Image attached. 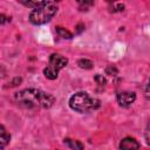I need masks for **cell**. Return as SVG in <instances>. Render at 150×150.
I'll use <instances>...</instances> for the list:
<instances>
[{
  "label": "cell",
  "mask_w": 150,
  "mask_h": 150,
  "mask_svg": "<svg viewBox=\"0 0 150 150\" xmlns=\"http://www.w3.org/2000/svg\"><path fill=\"white\" fill-rule=\"evenodd\" d=\"M144 136H145V141H146V143L150 145V123L148 124V128H146V130H145Z\"/></svg>",
  "instance_id": "cell-14"
},
{
  "label": "cell",
  "mask_w": 150,
  "mask_h": 150,
  "mask_svg": "<svg viewBox=\"0 0 150 150\" xmlns=\"http://www.w3.org/2000/svg\"><path fill=\"white\" fill-rule=\"evenodd\" d=\"M77 66H79L80 68H82V69H91L94 64H93V62H91L90 60H87V59H81V60H79Z\"/></svg>",
  "instance_id": "cell-11"
},
{
  "label": "cell",
  "mask_w": 150,
  "mask_h": 150,
  "mask_svg": "<svg viewBox=\"0 0 150 150\" xmlns=\"http://www.w3.org/2000/svg\"><path fill=\"white\" fill-rule=\"evenodd\" d=\"M64 143L71 149V150H83V144L80 141H74L70 138H66Z\"/></svg>",
  "instance_id": "cell-8"
},
{
  "label": "cell",
  "mask_w": 150,
  "mask_h": 150,
  "mask_svg": "<svg viewBox=\"0 0 150 150\" xmlns=\"http://www.w3.org/2000/svg\"><path fill=\"white\" fill-rule=\"evenodd\" d=\"M21 82V79L20 77H15L14 80H13V82H12V86H16V84H19Z\"/></svg>",
  "instance_id": "cell-16"
},
{
  "label": "cell",
  "mask_w": 150,
  "mask_h": 150,
  "mask_svg": "<svg viewBox=\"0 0 150 150\" xmlns=\"http://www.w3.org/2000/svg\"><path fill=\"white\" fill-rule=\"evenodd\" d=\"M136 100V94L134 91H121L117 94V102L122 107H129Z\"/></svg>",
  "instance_id": "cell-5"
},
{
  "label": "cell",
  "mask_w": 150,
  "mask_h": 150,
  "mask_svg": "<svg viewBox=\"0 0 150 150\" xmlns=\"http://www.w3.org/2000/svg\"><path fill=\"white\" fill-rule=\"evenodd\" d=\"M0 19H1V20H0V21H1V25H4V23L6 22V16H5V14H1V15H0Z\"/></svg>",
  "instance_id": "cell-17"
},
{
  "label": "cell",
  "mask_w": 150,
  "mask_h": 150,
  "mask_svg": "<svg viewBox=\"0 0 150 150\" xmlns=\"http://www.w3.org/2000/svg\"><path fill=\"white\" fill-rule=\"evenodd\" d=\"M105 73H107V75H109V76H115V75L118 73V70H117V68H116L115 66H108V67L105 68Z\"/></svg>",
  "instance_id": "cell-12"
},
{
  "label": "cell",
  "mask_w": 150,
  "mask_h": 150,
  "mask_svg": "<svg viewBox=\"0 0 150 150\" xmlns=\"http://www.w3.org/2000/svg\"><path fill=\"white\" fill-rule=\"evenodd\" d=\"M148 89L150 90V80H149V83H148Z\"/></svg>",
  "instance_id": "cell-18"
},
{
  "label": "cell",
  "mask_w": 150,
  "mask_h": 150,
  "mask_svg": "<svg viewBox=\"0 0 150 150\" xmlns=\"http://www.w3.org/2000/svg\"><path fill=\"white\" fill-rule=\"evenodd\" d=\"M9 139H11L9 134H7L5 127L1 125V127H0V143H1L0 146H1V149H4V148L7 145V143L9 142Z\"/></svg>",
  "instance_id": "cell-7"
},
{
  "label": "cell",
  "mask_w": 150,
  "mask_h": 150,
  "mask_svg": "<svg viewBox=\"0 0 150 150\" xmlns=\"http://www.w3.org/2000/svg\"><path fill=\"white\" fill-rule=\"evenodd\" d=\"M20 2L27 7H32L35 9V8H39V7H42L43 5H46L47 1H23V0H20Z\"/></svg>",
  "instance_id": "cell-9"
},
{
  "label": "cell",
  "mask_w": 150,
  "mask_h": 150,
  "mask_svg": "<svg viewBox=\"0 0 150 150\" xmlns=\"http://www.w3.org/2000/svg\"><path fill=\"white\" fill-rule=\"evenodd\" d=\"M120 149L121 150H138L139 149V143L135 138L125 137L121 141Z\"/></svg>",
  "instance_id": "cell-6"
},
{
  "label": "cell",
  "mask_w": 150,
  "mask_h": 150,
  "mask_svg": "<svg viewBox=\"0 0 150 150\" xmlns=\"http://www.w3.org/2000/svg\"><path fill=\"white\" fill-rule=\"evenodd\" d=\"M100 105V100L90 96L86 91H79L74 94L69 100V107L77 112H90L98 109Z\"/></svg>",
  "instance_id": "cell-2"
},
{
  "label": "cell",
  "mask_w": 150,
  "mask_h": 150,
  "mask_svg": "<svg viewBox=\"0 0 150 150\" xmlns=\"http://www.w3.org/2000/svg\"><path fill=\"white\" fill-rule=\"evenodd\" d=\"M68 63V60L60 54H52L49 57L48 66L43 69V74L48 80H55L59 75V71L64 68Z\"/></svg>",
  "instance_id": "cell-4"
},
{
  "label": "cell",
  "mask_w": 150,
  "mask_h": 150,
  "mask_svg": "<svg viewBox=\"0 0 150 150\" xmlns=\"http://www.w3.org/2000/svg\"><path fill=\"white\" fill-rule=\"evenodd\" d=\"M83 29H84V25L83 23H79L76 26V33H81Z\"/></svg>",
  "instance_id": "cell-15"
},
{
  "label": "cell",
  "mask_w": 150,
  "mask_h": 150,
  "mask_svg": "<svg viewBox=\"0 0 150 150\" xmlns=\"http://www.w3.org/2000/svg\"><path fill=\"white\" fill-rule=\"evenodd\" d=\"M94 80H95L100 86H104V84L107 83V80H105L104 76L101 75V74H96V75L94 76Z\"/></svg>",
  "instance_id": "cell-13"
},
{
  "label": "cell",
  "mask_w": 150,
  "mask_h": 150,
  "mask_svg": "<svg viewBox=\"0 0 150 150\" xmlns=\"http://www.w3.org/2000/svg\"><path fill=\"white\" fill-rule=\"evenodd\" d=\"M55 30H56V33H57L61 38H63V39H71V38H73V34H71L69 30H67L66 28H63V27L57 26V27L55 28Z\"/></svg>",
  "instance_id": "cell-10"
},
{
  "label": "cell",
  "mask_w": 150,
  "mask_h": 150,
  "mask_svg": "<svg viewBox=\"0 0 150 150\" xmlns=\"http://www.w3.org/2000/svg\"><path fill=\"white\" fill-rule=\"evenodd\" d=\"M57 12V6L53 1H47L42 7L35 8L29 14V21L33 25H43L48 22Z\"/></svg>",
  "instance_id": "cell-3"
},
{
  "label": "cell",
  "mask_w": 150,
  "mask_h": 150,
  "mask_svg": "<svg viewBox=\"0 0 150 150\" xmlns=\"http://www.w3.org/2000/svg\"><path fill=\"white\" fill-rule=\"evenodd\" d=\"M14 100L19 105L25 108H50L55 102L53 95L34 88L15 93Z\"/></svg>",
  "instance_id": "cell-1"
}]
</instances>
